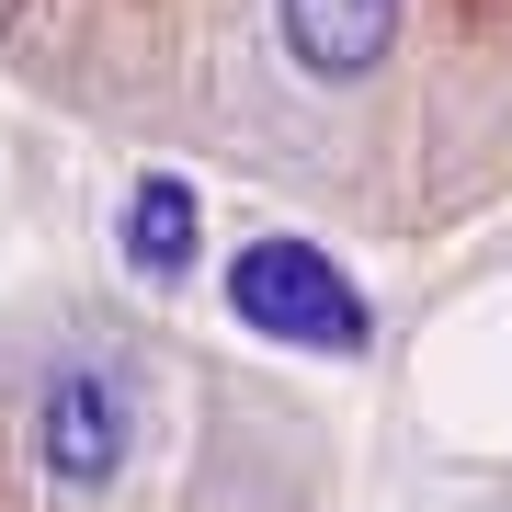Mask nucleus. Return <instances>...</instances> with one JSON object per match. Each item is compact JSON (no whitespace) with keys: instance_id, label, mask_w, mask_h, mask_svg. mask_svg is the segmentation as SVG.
<instances>
[{"instance_id":"1","label":"nucleus","mask_w":512,"mask_h":512,"mask_svg":"<svg viewBox=\"0 0 512 512\" xmlns=\"http://www.w3.org/2000/svg\"><path fill=\"white\" fill-rule=\"evenodd\" d=\"M228 319L262 330V342H285V353H330V365L376 353V296L353 285L319 239H296V228L251 239V251L228 262Z\"/></svg>"},{"instance_id":"2","label":"nucleus","mask_w":512,"mask_h":512,"mask_svg":"<svg viewBox=\"0 0 512 512\" xmlns=\"http://www.w3.org/2000/svg\"><path fill=\"white\" fill-rule=\"evenodd\" d=\"M126 456H137V399H126V376H114L103 353L46 365V387H35V467H46V490H57V501H103L114 478H126Z\"/></svg>"},{"instance_id":"3","label":"nucleus","mask_w":512,"mask_h":512,"mask_svg":"<svg viewBox=\"0 0 512 512\" xmlns=\"http://www.w3.org/2000/svg\"><path fill=\"white\" fill-rule=\"evenodd\" d=\"M399 23H410V0H274V35L285 57L308 80H376L387 69V46H399Z\"/></svg>"},{"instance_id":"4","label":"nucleus","mask_w":512,"mask_h":512,"mask_svg":"<svg viewBox=\"0 0 512 512\" xmlns=\"http://www.w3.org/2000/svg\"><path fill=\"white\" fill-rule=\"evenodd\" d=\"M126 274H148V285H183L194 274V251H205V205H194V183L183 171H137L126 183Z\"/></svg>"}]
</instances>
